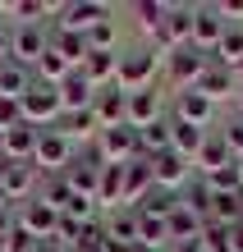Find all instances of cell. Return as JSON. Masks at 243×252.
Listing matches in <instances>:
<instances>
[{
    "mask_svg": "<svg viewBox=\"0 0 243 252\" xmlns=\"http://www.w3.org/2000/svg\"><path fill=\"white\" fill-rule=\"evenodd\" d=\"M156 64H161V51H156V46L124 51V55H119L115 87H124V92H142V87H151V83H156Z\"/></svg>",
    "mask_w": 243,
    "mask_h": 252,
    "instance_id": "1",
    "label": "cell"
},
{
    "mask_svg": "<svg viewBox=\"0 0 243 252\" xmlns=\"http://www.w3.org/2000/svg\"><path fill=\"white\" fill-rule=\"evenodd\" d=\"M19 110H23V124H33V128H55L60 115H65V106H60V87L33 83V87H28V96L19 101Z\"/></svg>",
    "mask_w": 243,
    "mask_h": 252,
    "instance_id": "2",
    "label": "cell"
},
{
    "mask_svg": "<svg viewBox=\"0 0 243 252\" xmlns=\"http://www.w3.org/2000/svg\"><path fill=\"white\" fill-rule=\"evenodd\" d=\"M211 69V51H202V46H179V51H170L165 55V73H170V83L179 87V92H188V87H197V78Z\"/></svg>",
    "mask_w": 243,
    "mask_h": 252,
    "instance_id": "3",
    "label": "cell"
},
{
    "mask_svg": "<svg viewBox=\"0 0 243 252\" xmlns=\"http://www.w3.org/2000/svg\"><path fill=\"white\" fill-rule=\"evenodd\" d=\"M33 165H37L41 174H65V170L73 165V142H69L60 128H41V133H37Z\"/></svg>",
    "mask_w": 243,
    "mask_h": 252,
    "instance_id": "4",
    "label": "cell"
},
{
    "mask_svg": "<svg viewBox=\"0 0 243 252\" xmlns=\"http://www.w3.org/2000/svg\"><path fill=\"white\" fill-rule=\"evenodd\" d=\"M41 179V170L33 165V160H0V192H5L9 206H19L33 197V188Z\"/></svg>",
    "mask_w": 243,
    "mask_h": 252,
    "instance_id": "5",
    "label": "cell"
},
{
    "mask_svg": "<svg viewBox=\"0 0 243 252\" xmlns=\"http://www.w3.org/2000/svg\"><path fill=\"white\" fill-rule=\"evenodd\" d=\"M97 147H101L105 165H129V160H138V156H142V147H138V128H133V124L101 128V133H97Z\"/></svg>",
    "mask_w": 243,
    "mask_h": 252,
    "instance_id": "6",
    "label": "cell"
},
{
    "mask_svg": "<svg viewBox=\"0 0 243 252\" xmlns=\"http://www.w3.org/2000/svg\"><path fill=\"white\" fill-rule=\"evenodd\" d=\"M110 19V5L105 0H73V5H60V23L55 28H65V32H92L97 23Z\"/></svg>",
    "mask_w": 243,
    "mask_h": 252,
    "instance_id": "7",
    "label": "cell"
},
{
    "mask_svg": "<svg viewBox=\"0 0 243 252\" xmlns=\"http://www.w3.org/2000/svg\"><path fill=\"white\" fill-rule=\"evenodd\" d=\"M46 51H51V32H46L41 23H33V28H14V32H9V60L37 69V60H41Z\"/></svg>",
    "mask_w": 243,
    "mask_h": 252,
    "instance_id": "8",
    "label": "cell"
},
{
    "mask_svg": "<svg viewBox=\"0 0 243 252\" xmlns=\"http://www.w3.org/2000/svg\"><path fill=\"white\" fill-rule=\"evenodd\" d=\"M193 41V5H170V14H165L161 32H156V51L170 55L179 46H188Z\"/></svg>",
    "mask_w": 243,
    "mask_h": 252,
    "instance_id": "9",
    "label": "cell"
},
{
    "mask_svg": "<svg viewBox=\"0 0 243 252\" xmlns=\"http://www.w3.org/2000/svg\"><path fill=\"white\" fill-rule=\"evenodd\" d=\"M14 220H19V229H28L33 239L41 243V239H55V229H60V211L55 206H46V202H23L19 211H14Z\"/></svg>",
    "mask_w": 243,
    "mask_h": 252,
    "instance_id": "10",
    "label": "cell"
},
{
    "mask_svg": "<svg viewBox=\"0 0 243 252\" xmlns=\"http://www.w3.org/2000/svg\"><path fill=\"white\" fill-rule=\"evenodd\" d=\"M225 14L220 5H193V46H202V51H216L220 46V37H225Z\"/></svg>",
    "mask_w": 243,
    "mask_h": 252,
    "instance_id": "11",
    "label": "cell"
},
{
    "mask_svg": "<svg viewBox=\"0 0 243 252\" xmlns=\"http://www.w3.org/2000/svg\"><path fill=\"white\" fill-rule=\"evenodd\" d=\"M151 179H156V188L179 192V188L193 184V160H184L179 152H161L156 160H151Z\"/></svg>",
    "mask_w": 243,
    "mask_h": 252,
    "instance_id": "12",
    "label": "cell"
},
{
    "mask_svg": "<svg viewBox=\"0 0 243 252\" xmlns=\"http://www.w3.org/2000/svg\"><path fill=\"white\" fill-rule=\"evenodd\" d=\"M97 92H101V87L87 83L83 69H73L69 78L60 83V106H65V115H73V110H92V106H97Z\"/></svg>",
    "mask_w": 243,
    "mask_h": 252,
    "instance_id": "13",
    "label": "cell"
},
{
    "mask_svg": "<svg viewBox=\"0 0 243 252\" xmlns=\"http://www.w3.org/2000/svg\"><path fill=\"white\" fill-rule=\"evenodd\" d=\"M92 110H97V124H101V128L129 124V92H124V87H101Z\"/></svg>",
    "mask_w": 243,
    "mask_h": 252,
    "instance_id": "14",
    "label": "cell"
},
{
    "mask_svg": "<svg viewBox=\"0 0 243 252\" xmlns=\"http://www.w3.org/2000/svg\"><path fill=\"white\" fill-rule=\"evenodd\" d=\"M151 188H156V179H151V160L147 156L129 160V165H124V206H138Z\"/></svg>",
    "mask_w": 243,
    "mask_h": 252,
    "instance_id": "15",
    "label": "cell"
},
{
    "mask_svg": "<svg viewBox=\"0 0 243 252\" xmlns=\"http://www.w3.org/2000/svg\"><path fill=\"white\" fill-rule=\"evenodd\" d=\"M174 120H184V124H197V128H207L211 120H216V106H211V101L202 96V92H179L174 96Z\"/></svg>",
    "mask_w": 243,
    "mask_h": 252,
    "instance_id": "16",
    "label": "cell"
},
{
    "mask_svg": "<svg viewBox=\"0 0 243 252\" xmlns=\"http://www.w3.org/2000/svg\"><path fill=\"white\" fill-rule=\"evenodd\" d=\"M33 83H37V73L28 69V64H19V60L0 64V101H23Z\"/></svg>",
    "mask_w": 243,
    "mask_h": 252,
    "instance_id": "17",
    "label": "cell"
},
{
    "mask_svg": "<svg viewBox=\"0 0 243 252\" xmlns=\"http://www.w3.org/2000/svg\"><path fill=\"white\" fill-rule=\"evenodd\" d=\"M156 120H165V115H161V92H156V87L129 92V124H133V128H151Z\"/></svg>",
    "mask_w": 243,
    "mask_h": 252,
    "instance_id": "18",
    "label": "cell"
},
{
    "mask_svg": "<svg viewBox=\"0 0 243 252\" xmlns=\"http://www.w3.org/2000/svg\"><path fill=\"white\" fill-rule=\"evenodd\" d=\"M138 225H142L138 206H119V211H110V220H105V239L129 248V243H138Z\"/></svg>",
    "mask_w": 243,
    "mask_h": 252,
    "instance_id": "19",
    "label": "cell"
},
{
    "mask_svg": "<svg viewBox=\"0 0 243 252\" xmlns=\"http://www.w3.org/2000/svg\"><path fill=\"white\" fill-rule=\"evenodd\" d=\"M170 138H174L170 152H179L184 160H197V152L211 142V133H207V128H197V124H184V120H170Z\"/></svg>",
    "mask_w": 243,
    "mask_h": 252,
    "instance_id": "20",
    "label": "cell"
},
{
    "mask_svg": "<svg viewBox=\"0 0 243 252\" xmlns=\"http://www.w3.org/2000/svg\"><path fill=\"white\" fill-rule=\"evenodd\" d=\"M193 92H202L211 106H216V101H225V96H234V92H239V83H234V73H230V69L211 64L202 78H197V87H193Z\"/></svg>",
    "mask_w": 243,
    "mask_h": 252,
    "instance_id": "21",
    "label": "cell"
},
{
    "mask_svg": "<svg viewBox=\"0 0 243 252\" xmlns=\"http://www.w3.org/2000/svg\"><path fill=\"white\" fill-rule=\"evenodd\" d=\"M51 51L65 55L73 69H83V60L92 55V51H87V37L83 32H65V28H51Z\"/></svg>",
    "mask_w": 243,
    "mask_h": 252,
    "instance_id": "22",
    "label": "cell"
},
{
    "mask_svg": "<svg viewBox=\"0 0 243 252\" xmlns=\"http://www.w3.org/2000/svg\"><path fill=\"white\" fill-rule=\"evenodd\" d=\"M97 206H110L119 211L124 206V165H105L97 179Z\"/></svg>",
    "mask_w": 243,
    "mask_h": 252,
    "instance_id": "23",
    "label": "cell"
},
{
    "mask_svg": "<svg viewBox=\"0 0 243 252\" xmlns=\"http://www.w3.org/2000/svg\"><path fill=\"white\" fill-rule=\"evenodd\" d=\"M0 9L9 14V28H33V23L46 19L55 5H46V0H5Z\"/></svg>",
    "mask_w": 243,
    "mask_h": 252,
    "instance_id": "24",
    "label": "cell"
},
{
    "mask_svg": "<svg viewBox=\"0 0 243 252\" xmlns=\"http://www.w3.org/2000/svg\"><path fill=\"white\" fill-rule=\"evenodd\" d=\"M37 133H41V128H33V124H14V128L5 133V160H33Z\"/></svg>",
    "mask_w": 243,
    "mask_h": 252,
    "instance_id": "25",
    "label": "cell"
},
{
    "mask_svg": "<svg viewBox=\"0 0 243 252\" xmlns=\"http://www.w3.org/2000/svg\"><path fill=\"white\" fill-rule=\"evenodd\" d=\"M225 165H234V156H230V147H225L220 138H211L202 152H197V160H193L197 179H211V174H216V170H225Z\"/></svg>",
    "mask_w": 243,
    "mask_h": 252,
    "instance_id": "26",
    "label": "cell"
},
{
    "mask_svg": "<svg viewBox=\"0 0 243 252\" xmlns=\"http://www.w3.org/2000/svg\"><path fill=\"white\" fill-rule=\"evenodd\" d=\"M165 234H170V243H197V239H202V220L179 202V211L165 220Z\"/></svg>",
    "mask_w": 243,
    "mask_h": 252,
    "instance_id": "27",
    "label": "cell"
},
{
    "mask_svg": "<svg viewBox=\"0 0 243 252\" xmlns=\"http://www.w3.org/2000/svg\"><path fill=\"white\" fill-rule=\"evenodd\" d=\"M65 138L73 142V138H83V142H92L97 133H101V124H97V110H73V115H60V124H55Z\"/></svg>",
    "mask_w": 243,
    "mask_h": 252,
    "instance_id": "28",
    "label": "cell"
},
{
    "mask_svg": "<svg viewBox=\"0 0 243 252\" xmlns=\"http://www.w3.org/2000/svg\"><path fill=\"white\" fill-rule=\"evenodd\" d=\"M211 55H216L220 69H239V64H243V23H230V28H225L220 46L211 51Z\"/></svg>",
    "mask_w": 243,
    "mask_h": 252,
    "instance_id": "29",
    "label": "cell"
},
{
    "mask_svg": "<svg viewBox=\"0 0 243 252\" xmlns=\"http://www.w3.org/2000/svg\"><path fill=\"white\" fill-rule=\"evenodd\" d=\"M138 147H142L147 160H156L161 152H170V147H174V138H170V120H156L151 128H138Z\"/></svg>",
    "mask_w": 243,
    "mask_h": 252,
    "instance_id": "30",
    "label": "cell"
},
{
    "mask_svg": "<svg viewBox=\"0 0 243 252\" xmlns=\"http://www.w3.org/2000/svg\"><path fill=\"white\" fill-rule=\"evenodd\" d=\"M179 211V192H170V188H151L147 197L138 202V216H156V220H170Z\"/></svg>",
    "mask_w": 243,
    "mask_h": 252,
    "instance_id": "31",
    "label": "cell"
},
{
    "mask_svg": "<svg viewBox=\"0 0 243 252\" xmlns=\"http://www.w3.org/2000/svg\"><path fill=\"white\" fill-rule=\"evenodd\" d=\"M78 197L73 192V184H69V174H46V184H41V202L46 206H55V211H65V206Z\"/></svg>",
    "mask_w": 243,
    "mask_h": 252,
    "instance_id": "32",
    "label": "cell"
},
{
    "mask_svg": "<svg viewBox=\"0 0 243 252\" xmlns=\"http://www.w3.org/2000/svg\"><path fill=\"white\" fill-rule=\"evenodd\" d=\"M133 14H138V28H142V32L156 37L161 23H165V14H170V5H165V0H138V5H133Z\"/></svg>",
    "mask_w": 243,
    "mask_h": 252,
    "instance_id": "33",
    "label": "cell"
},
{
    "mask_svg": "<svg viewBox=\"0 0 243 252\" xmlns=\"http://www.w3.org/2000/svg\"><path fill=\"white\" fill-rule=\"evenodd\" d=\"M87 51H105V55H119V23L105 19L87 32Z\"/></svg>",
    "mask_w": 243,
    "mask_h": 252,
    "instance_id": "34",
    "label": "cell"
},
{
    "mask_svg": "<svg viewBox=\"0 0 243 252\" xmlns=\"http://www.w3.org/2000/svg\"><path fill=\"white\" fill-rule=\"evenodd\" d=\"M138 243H147V248L165 252V248H170V234H165V220H156V216H142V225H138Z\"/></svg>",
    "mask_w": 243,
    "mask_h": 252,
    "instance_id": "35",
    "label": "cell"
},
{
    "mask_svg": "<svg viewBox=\"0 0 243 252\" xmlns=\"http://www.w3.org/2000/svg\"><path fill=\"white\" fill-rule=\"evenodd\" d=\"M179 202H184L188 211H193L197 220H202V225L211 220V188H207L202 179H197V184H193V188H188V192H184V197H179Z\"/></svg>",
    "mask_w": 243,
    "mask_h": 252,
    "instance_id": "36",
    "label": "cell"
},
{
    "mask_svg": "<svg viewBox=\"0 0 243 252\" xmlns=\"http://www.w3.org/2000/svg\"><path fill=\"white\" fill-rule=\"evenodd\" d=\"M220 142L230 147V156H234V160L243 156V120H239V115H234V120H230V124L220 128Z\"/></svg>",
    "mask_w": 243,
    "mask_h": 252,
    "instance_id": "37",
    "label": "cell"
},
{
    "mask_svg": "<svg viewBox=\"0 0 243 252\" xmlns=\"http://www.w3.org/2000/svg\"><path fill=\"white\" fill-rule=\"evenodd\" d=\"M0 248H5V252H37L41 243H37V239H33L28 229H19V225H14V229H9V239L0 243Z\"/></svg>",
    "mask_w": 243,
    "mask_h": 252,
    "instance_id": "38",
    "label": "cell"
},
{
    "mask_svg": "<svg viewBox=\"0 0 243 252\" xmlns=\"http://www.w3.org/2000/svg\"><path fill=\"white\" fill-rule=\"evenodd\" d=\"M14 124H23V110H19V101H0V128H14Z\"/></svg>",
    "mask_w": 243,
    "mask_h": 252,
    "instance_id": "39",
    "label": "cell"
},
{
    "mask_svg": "<svg viewBox=\"0 0 243 252\" xmlns=\"http://www.w3.org/2000/svg\"><path fill=\"white\" fill-rule=\"evenodd\" d=\"M19 225V220H14V206H0V243L9 239V229Z\"/></svg>",
    "mask_w": 243,
    "mask_h": 252,
    "instance_id": "40",
    "label": "cell"
},
{
    "mask_svg": "<svg viewBox=\"0 0 243 252\" xmlns=\"http://www.w3.org/2000/svg\"><path fill=\"white\" fill-rule=\"evenodd\" d=\"M220 14H225V23L243 19V0H220Z\"/></svg>",
    "mask_w": 243,
    "mask_h": 252,
    "instance_id": "41",
    "label": "cell"
},
{
    "mask_svg": "<svg viewBox=\"0 0 243 252\" xmlns=\"http://www.w3.org/2000/svg\"><path fill=\"white\" fill-rule=\"evenodd\" d=\"M9 32H14V28H9L5 19H0V64L9 60Z\"/></svg>",
    "mask_w": 243,
    "mask_h": 252,
    "instance_id": "42",
    "label": "cell"
},
{
    "mask_svg": "<svg viewBox=\"0 0 243 252\" xmlns=\"http://www.w3.org/2000/svg\"><path fill=\"white\" fill-rule=\"evenodd\" d=\"M225 248H230V252H243V220H239V225L230 229V239H225Z\"/></svg>",
    "mask_w": 243,
    "mask_h": 252,
    "instance_id": "43",
    "label": "cell"
},
{
    "mask_svg": "<svg viewBox=\"0 0 243 252\" xmlns=\"http://www.w3.org/2000/svg\"><path fill=\"white\" fill-rule=\"evenodd\" d=\"M165 252H202V239H197V243H170Z\"/></svg>",
    "mask_w": 243,
    "mask_h": 252,
    "instance_id": "44",
    "label": "cell"
},
{
    "mask_svg": "<svg viewBox=\"0 0 243 252\" xmlns=\"http://www.w3.org/2000/svg\"><path fill=\"white\" fill-rule=\"evenodd\" d=\"M119 252H156V248H147V243H129V248H119Z\"/></svg>",
    "mask_w": 243,
    "mask_h": 252,
    "instance_id": "45",
    "label": "cell"
},
{
    "mask_svg": "<svg viewBox=\"0 0 243 252\" xmlns=\"http://www.w3.org/2000/svg\"><path fill=\"white\" fill-rule=\"evenodd\" d=\"M0 160H5V128H0Z\"/></svg>",
    "mask_w": 243,
    "mask_h": 252,
    "instance_id": "46",
    "label": "cell"
},
{
    "mask_svg": "<svg viewBox=\"0 0 243 252\" xmlns=\"http://www.w3.org/2000/svg\"><path fill=\"white\" fill-rule=\"evenodd\" d=\"M239 184H243V156H239Z\"/></svg>",
    "mask_w": 243,
    "mask_h": 252,
    "instance_id": "47",
    "label": "cell"
},
{
    "mask_svg": "<svg viewBox=\"0 0 243 252\" xmlns=\"http://www.w3.org/2000/svg\"><path fill=\"white\" fill-rule=\"evenodd\" d=\"M239 120H243V92H239Z\"/></svg>",
    "mask_w": 243,
    "mask_h": 252,
    "instance_id": "48",
    "label": "cell"
},
{
    "mask_svg": "<svg viewBox=\"0 0 243 252\" xmlns=\"http://www.w3.org/2000/svg\"><path fill=\"white\" fill-rule=\"evenodd\" d=\"M0 206H9V202H5V192H0Z\"/></svg>",
    "mask_w": 243,
    "mask_h": 252,
    "instance_id": "49",
    "label": "cell"
},
{
    "mask_svg": "<svg viewBox=\"0 0 243 252\" xmlns=\"http://www.w3.org/2000/svg\"><path fill=\"white\" fill-rule=\"evenodd\" d=\"M0 252H5V248H0Z\"/></svg>",
    "mask_w": 243,
    "mask_h": 252,
    "instance_id": "50",
    "label": "cell"
}]
</instances>
